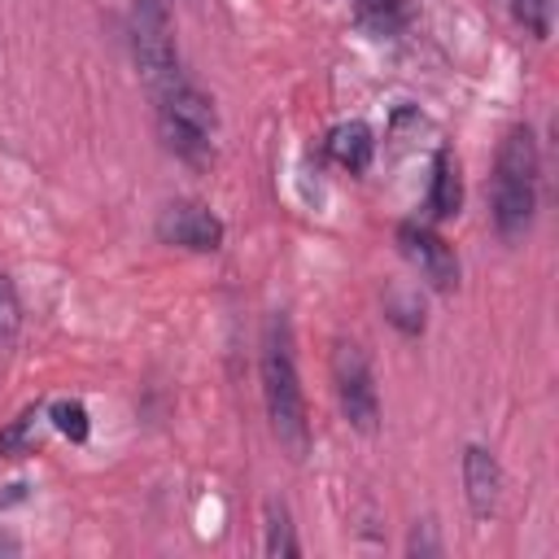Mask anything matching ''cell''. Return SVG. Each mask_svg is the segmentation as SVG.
Here are the masks:
<instances>
[{
    "instance_id": "ac0fdd59",
    "label": "cell",
    "mask_w": 559,
    "mask_h": 559,
    "mask_svg": "<svg viewBox=\"0 0 559 559\" xmlns=\"http://www.w3.org/2000/svg\"><path fill=\"white\" fill-rule=\"evenodd\" d=\"M406 555H441V542H437V533H432V520H424V524L411 528Z\"/></svg>"
},
{
    "instance_id": "3957f363",
    "label": "cell",
    "mask_w": 559,
    "mask_h": 559,
    "mask_svg": "<svg viewBox=\"0 0 559 559\" xmlns=\"http://www.w3.org/2000/svg\"><path fill=\"white\" fill-rule=\"evenodd\" d=\"M153 118H157V140L170 157L188 166H205L214 157L218 109H214V96L201 92L188 74L153 96Z\"/></svg>"
},
{
    "instance_id": "2e32d148",
    "label": "cell",
    "mask_w": 559,
    "mask_h": 559,
    "mask_svg": "<svg viewBox=\"0 0 559 559\" xmlns=\"http://www.w3.org/2000/svg\"><path fill=\"white\" fill-rule=\"evenodd\" d=\"M511 17L524 26V35L546 39L550 35V17H555V0H507Z\"/></svg>"
},
{
    "instance_id": "e0dca14e",
    "label": "cell",
    "mask_w": 559,
    "mask_h": 559,
    "mask_svg": "<svg viewBox=\"0 0 559 559\" xmlns=\"http://www.w3.org/2000/svg\"><path fill=\"white\" fill-rule=\"evenodd\" d=\"M22 328V297H17V284L13 275L0 271V345H9Z\"/></svg>"
},
{
    "instance_id": "9c48e42d",
    "label": "cell",
    "mask_w": 559,
    "mask_h": 559,
    "mask_svg": "<svg viewBox=\"0 0 559 559\" xmlns=\"http://www.w3.org/2000/svg\"><path fill=\"white\" fill-rule=\"evenodd\" d=\"M323 153H328L341 170L362 175V170L371 166V157H376V135H371L367 122L349 118V122H336V127L323 135Z\"/></svg>"
},
{
    "instance_id": "d6986e66",
    "label": "cell",
    "mask_w": 559,
    "mask_h": 559,
    "mask_svg": "<svg viewBox=\"0 0 559 559\" xmlns=\"http://www.w3.org/2000/svg\"><path fill=\"white\" fill-rule=\"evenodd\" d=\"M0 550H17V542H9V537H0Z\"/></svg>"
},
{
    "instance_id": "4fadbf2b",
    "label": "cell",
    "mask_w": 559,
    "mask_h": 559,
    "mask_svg": "<svg viewBox=\"0 0 559 559\" xmlns=\"http://www.w3.org/2000/svg\"><path fill=\"white\" fill-rule=\"evenodd\" d=\"M384 319L402 336H424V328H428V314H424V301L415 288H389L384 293Z\"/></svg>"
},
{
    "instance_id": "8992f818",
    "label": "cell",
    "mask_w": 559,
    "mask_h": 559,
    "mask_svg": "<svg viewBox=\"0 0 559 559\" xmlns=\"http://www.w3.org/2000/svg\"><path fill=\"white\" fill-rule=\"evenodd\" d=\"M153 231H157L162 245H175V249H188V253H218L223 240H227L223 218H218L205 201H192V197L166 201V205L157 210Z\"/></svg>"
},
{
    "instance_id": "ba28073f",
    "label": "cell",
    "mask_w": 559,
    "mask_h": 559,
    "mask_svg": "<svg viewBox=\"0 0 559 559\" xmlns=\"http://www.w3.org/2000/svg\"><path fill=\"white\" fill-rule=\"evenodd\" d=\"M463 498L476 520H489L502 502V463L485 445H463Z\"/></svg>"
},
{
    "instance_id": "30bf717a",
    "label": "cell",
    "mask_w": 559,
    "mask_h": 559,
    "mask_svg": "<svg viewBox=\"0 0 559 559\" xmlns=\"http://www.w3.org/2000/svg\"><path fill=\"white\" fill-rule=\"evenodd\" d=\"M463 210V175H459V157L450 148L432 153V175H428V218L445 223Z\"/></svg>"
},
{
    "instance_id": "6da1fadb",
    "label": "cell",
    "mask_w": 559,
    "mask_h": 559,
    "mask_svg": "<svg viewBox=\"0 0 559 559\" xmlns=\"http://www.w3.org/2000/svg\"><path fill=\"white\" fill-rule=\"evenodd\" d=\"M258 380H262V406L271 437L288 459H306L310 450V415H306V393L293 358V328L284 314H271L262 328V354H258Z\"/></svg>"
},
{
    "instance_id": "9a60e30c",
    "label": "cell",
    "mask_w": 559,
    "mask_h": 559,
    "mask_svg": "<svg viewBox=\"0 0 559 559\" xmlns=\"http://www.w3.org/2000/svg\"><path fill=\"white\" fill-rule=\"evenodd\" d=\"M39 424H44V411H39V406H26L17 419H9V428L0 432V459H4V454H26V450H35Z\"/></svg>"
},
{
    "instance_id": "52a82bcc",
    "label": "cell",
    "mask_w": 559,
    "mask_h": 559,
    "mask_svg": "<svg viewBox=\"0 0 559 559\" xmlns=\"http://www.w3.org/2000/svg\"><path fill=\"white\" fill-rule=\"evenodd\" d=\"M393 240H397V253L424 275L428 288H437V293H454L459 288V253L432 223L406 218V223H397Z\"/></svg>"
},
{
    "instance_id": "8fae6325",
    "label": "cell",
    "mask_w": 559,
    "mask_h": 559,
    "mask_svg": "<svg viewBox=\"0 0 559 559\" xmlns=\"http://www.w3.org/2000/svg\"><path fill=\"white\" fill-rule=\"evenodd\" d=\"M262 550H266L271 559H293V555H301L293 511H288L280 498H271V502L262 507Z\"/></svg>"
},
{
    "instance_id": "7c38bea8",
    "label": "cell",
    "mask_w": 559,
    "mask_h": 559,
    "mask_svg": "<svg viewBox=\"0 0 559 559\" xmlns=\"http://www.w3.org/2000/svg\"><path fill=\"white\" fill-rule=\"evenodd\" d=\"M354 17L362 31H371L376 39H393L406 31L411 22V4L406 0H354Z\"/></svg>"
},
{
    "instance_id": "5bb4252c",
    "label": "cell",
    "mask_w": 559,
    "mask_h": 559,
    "mask_svg": "<svg viewBox=\"0 0 559 559\" xmlns=\"http://www.w3.org/2000/svg\"><path fill=\"white\" fill-rule=\"evenodd\" d=\"M44 415H48V424L66 437V441H74V445H83L87 437H92V419H87V406L83 402H74V397H61V402H48L44 406Z\"/></svg>"
},
{
    "instance_id": "277c9868",
    "label": "cell",
    "mask_w": 559,
    "mask_h": 559,
    "mask_svg": "<svg viewBox=\"0 0 559 559\" xmlns=\"http://www.w3.org/2000/svg\"><path fill=\"white\" fill-rule=\"evenodd\" d=\"M131 57H135V70H140V83L148 87V96H157V92H166L170 83L183 79V61H179L175 22H170L166 0H135V9H131Z\"/></svg>"
},
{
    "instance_id": "5b68a950",
    "label": "cell",
    "mask_w": 559,
    "mask_h": 559,
    "mask_svg": "<svg viewBox=\"0 0 559 559\" xmlns=\"http://www.w3.org/2000/svg\"><path fill=\"white\" fill-rule=\"evenodd\" d=\"M332 389H336V406H341L345 424L354 432L371 437L380 428V389H376V376H371L362 345L341 341L332 349Z\"/></svg>"
},
{
    "instance_id": "7a4b0ae2",
    "label": "cell",
    "mask_w": 559,
    "mask_h": 559,
    "mask_svg": "<svg viewBox=\"0 0 559 559\" xmlns=\"http://www.w3.org/2000/svg\"><path fill=\"white\" fill-rule=\"evenodd\" d=\"M537 183H542V153L528 122H515L498 153L489 175V218L502 245H520L533 231L537 218Z\"/></svg>"
}]
</instances>
